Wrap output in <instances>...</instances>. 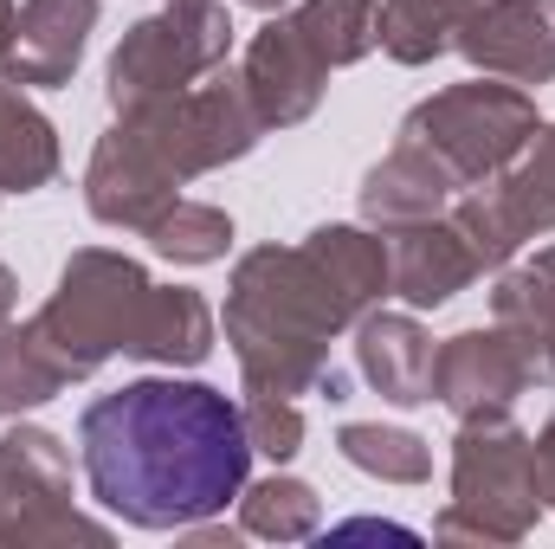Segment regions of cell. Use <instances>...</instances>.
<instances>
[{
    "mask_svg": "<svg viewBox=\"0 0 555 549\" xmlns=\"http://www.w3.org/2000/svg\"><path fill=\"white\" fill-rule=\"evenodd\" d=\"M65 382V369L46 356V343L33 336V323H0V420L46 408Z\"/></svg>",
    "mask_w": 555,
    "mask_h": 549,
    "instance_id": "d4e9b609",
    "label": "cell"
},
{
    "mask_svg": "<svg viewBox=\"0 0 555 549\" xmlns=\"http://www.w3.org/2000/svg\"><path fill=\"white\" fill-rule=\"evenodd\" d=\"M214 336H220V317L194 284H149L124 356H137L149 369H201L214 356Z\"/></svg>",
    "mask_w": 555,
    "mask_h": 549,
    "instance_id": "9a60e30c",
    "label": "cell"
},
{
    "mask_svg": "<svg viewBox=\"0 0 555 549\" xmlns=\"http://www.w3.org/2000/svg\"><path fill=\"white\" fill-rule=\"evenodd\" d=\"M13 20H20V7L0 0V59H7V46H13Z\"/></svg>",
    "mask_w": 555,
    "mask_h": 549,
    "instance_id": "1f68e13d",
    "label": "cell"
},
{
    "mask_svg": "<svg viewBox=\"0 0 555 549\" xmlns=\"http://www.w3.org/2000/svg\"><path fill=\"white\" fill-rule=\"evenodd\" d=\"M543 518V478H537V439L511 413L459 420L452 439V498L433 518L439 544L511 549Z\"/></svg>",
    "mask_w": 555,
    "mask_h": 549,
    "instance_id": "3957f363",
    "label": "cell"
},
{
    "mask_svg": "<svg viewBox=\"0 0 555 549\" xmlns=\"http://www.w3.org/2000/svg\"><path fill=\"white\" fill-rule=\"evenodd\" d=\"M382 240H388V297H401L408 310H439L472 278H485L478 253L465 246V233L446 214L408 220V227H382Z\"/></svg>",
    "mask_w": 555,
    "mask_h": 549,
    "instance_id": "7c38bea8",
    "label": "cell"
},
{
    "mask_svg": "<svg viewBox=\"0 0 555 549\" xmlns=\"http://www.w3.org/2000/svg\"><path fill=\"white\" fill-rule=\"evenodd\" d=\"M291 20L330 72L362 65L382 46V0H297Z\"/></svg>",
    "mask_w": 555,
    "mask_h": 549,
    "instance_id": "44dd1931",
    "label": "cell"
},
{
    "mask_svg": "<svg viewBox=\"0 0 555 549\" xmlns=\"http://www.w3.org/2000/svg\"><path fill=\"white\" fill-rule=\"evenodd\" d=\"M485 188H491V207L504 214V227L517 233V246L524 240H550L555 233V124H537L524 155Z\"/></svg>",
    "mask_w": 555,
    "mask_h": 549,
    "instance_id": "d6986e66",
    "label": "cell"
},
{
    "mask_svg": "<svg viewBox=\"0 0 555 549\" xmlns=\"http://www.w3.org/2000/svg\"><path fill=\"white\" fill-rule=\"evenodd\" d=\"M537 124L543 117H537V98L524 85H504V78L478 72L465 85H446V91L420 98L401 117V142H420L459 188H485L524 155Z\"/></svg>",
    "mask_w": 555,
    "mask_h": 549,
    "instance_id": "5b68a950",
    "label": "cell"
},
{
    "mask_svg": "<svg viewBox=\"0 0 555 549\" xmlns=\"http://www.w3.org/2000/svg\"><path fill=\"white\" fill-rule=\"evenodd\" d=\"M478 0H382V52L395 65H433L452 52L459 20Z\"/></svg>",
    "mask_w": 555,
    "mask_h": 549,
    "instance_id": "cb8c5ba5",
    "label": "cell"
},
{
    "mask_svg": "<svg viewBox=\"0 0 555 549\" xmlns=\"http://www.w3.org/2000/svg\"><path fill=\"white\" fill-rule=\"evenodd\" d=\"M227 59H233V13L220 0H162L117 39L104 65V98L124 117V111H142L155 98L201 85Z\"/></svg>",
    "mask_w": 555,
    "mask_h": 549,
    "instance_id": "8992f818",
    "label": "cell"
},
{
    "mask_svg": "<svg viewBox=\"0 0 555 549\" xmlns=\"http://www.w3.org/2000/svg\"><path fill=\"white\" fill-rule=\"evenodd\" d=\"M543 362H550V375H555V330L543 336Z\"/></svg>",
    "mask_w": 555,
    "mask_h": 549,
    "instance_id": "836d02e7",
    "label": "cell"
},
{
    "mask_svg": "<svg viewBox=\"0 0 555 549\" xmlns=\"http://www.w3.org/2000/svg\"><path fill=\"white\" fill-rule=\"evenodd\" d=\"M155 278L142 272L130 253H111V246H78L65 259V272L52 284V297L26 317L33 336L46 343V356L65 369V382H85L98 375L111 356L130 349V330L142 317V297H149Z\"/></svg>",
    "mask_w": 555,
    "mask_h": 549,
    "instance_id": "277c9868",
    "label": "cell"
},
{
    "mask_svg": "<svg viewBox=\"0 0 555 549\" xmlns=\"http://www.w3.org/2000/svg\"><path fill=\"white\" fill-rule=\"evenodd\" d=\"M537 478H543V511H555V413L537 433Z\"/></svg>",
    "mask_w": 555,
    "mask_h": 549,
    "instance_id": "f546056e",
    "label": "cell"
},
{
    "mask_svg": "<svg viewBox=\"0 0 555 549\" xmlns=\"http://www.w3.org/2000/svg\"><path fill=\"white\" fill-rule=\"evenodd\" d=\"M13 310H20V278L13 266H0V323H13Z\"/></svg>",
    "mask_w": 555,
    "mask_h": 549,
    "instance_id": "4dcf8cb0",
    "label": "cell"
},
{
    "mask_svg": "<svg viewBox=\"0 0 555 549\" xmlns=\"http://www.w3.org/2000/svg\"><path fill=\"white\" fill-rule=\"evenodd\" d=\"M91 33H98V0H20L13 46H7L0 72L13 85L59 91V85H72Z\"/></svg>",
    "mask_w": 555,
    "mask_h": 549,
    "instance_id": "4fadbf2b",
    "label": "cell"
},
{
    "mask_svg": "<svg viewBox=\"0 0 555 549\" xmlns=\"http://www.w3.org/2000/svg\"><path fill=\"white\" fill-rule=\"evenodd\" d=\"M336 452L382 478V485H426L433 478V446L420 439L414 426H382V420H343L336 426Z\"/></svg>",
    "mask_w": 555,
    "mask_h": 549,
    "instance_id": "7402d4cb",
    "label": "cell"
},
{
    "mask_svg": "<svg viewBox=\"0 0 555 549\" xmlns=\"http://www.w3.org/2000/svg\"><path fill=\"white\" fill-rule=\"evenodd\" d=\"M59 168H65V155H59L52 117L26 98V85H13V78L0 72V201H7V194H39V188H52Z\"/></svg>",
    "mask_w": 555,
    "mask_h": 549,
    "instance_id": "e0dca14e",
    "label": "cell"
},
{
    "mask_svg": "<svg viewBox=\"0 0 555 549\" xmlns=\"http://www.w3.org/2000/svg\"><path fill=\"white\" fill-rule=\"evenodd\" d=\"M491 317L511 323V330H524L543 349V336L555 330V246H543L537 259L498 272V284H491Z\"/></svg>",
    "mask_w": 555,
    "mask_h": 549,
    "instance_id": "4316f807",
    "label": "cell"
},
{
    "mask_svg": "<svg viewBox=\"0 0 555 549\" xmlns=\"http://www.w3.org/2000/svg\"><path fill=\"white\" fill-rule=\"evenodd\" d=\"M433 330L414 310H362L356 317V375L388 401V408H420L433 401Z\"/></svg>",
    "mask_w": 555,
    "mask_h": 549,
    "instance_id": "5bb4252c",
    "label": "cell"
},
{
    "mask_svg": "<svg viewBox=\"0 0 555 549\" xmlns=\"http://www.w3.org/2000/svg\"><path fill=\"white\" fill-rule=\"evenodd\" d=\"M240 420H246L253 452H266L272 465H291L304 452V408L297 401H284V395H246Z\"/></svg>",
    "mask_w": 555,
    "mask_h": 549,
    "instance_id": "f1b7e54d",
    "label": "cell"
},
{
    "mask_svg": "<svg viewBox=\"0 0 555 549\" xmlns=\"http://www.w3.org/2000/svg\"><path fill=\"white\" fill-rule=\"evenodd\" d=\"M181 175L162 162V149L142 137L130 117H117L98 149H91V162H85V207H91V220L98 227H111V233H149L175 201H181Z\"/></svg>",
    "mask_w": 555,
    "mask_h": 549,
    "instance_id": "9c48e42d",
    "label": "cell"
},
{
    "mask_svg": "<svg viewBox=\"0 0 555 549\" xmlns=\"http://www.w3.org/2000/svg\"><path fill=\"white\" fill-rule=\"evenodd\" d=\"M124 117L162 149V162H168L181 181L214 175V168H227V162H246V155L259 149V137H266V124H259V111H253V98H246V78L227 72V65L207 72L201 85L175 91V98H155V104H142V111H124Z\"/></svg>",
    "mask_w": 555,
    "mask_h": 549,
    "instance_id": "52a82bcc",
    "label": "cell"
},
{
    "mask_svg": "<svg viewBox=\"0 0 555 549\" xmlns=\"http://www.w3.org/2000/svg\"><path fill=\"white\" fill-rule=\"evenodd\" d=\"M452 52L504 85H550L555 78V0H478L459 33Z\"/></svg>",
    "mask_w": 555,
    "mask_h": 549,
    "instance_id": "30bf717a",
    "label": "cell"
},
{
    "mask_svg": "<svg viewBox=\"0 0 555 549\" xmlns=\"http://www.w3.org/2000/svg\"><path fill=\"white\" fill-rule=\"evenodd\" d=\"M240 7H253V13H284L291 0H240Z\"/></svg>",
    "mask_w": 555,
    "mask_h": 549,
    "instance_id": "d6a6232c",
    "label": "cell"
},
{
    "mask_svg": "<svg viewBox=\"0 0 555 549\" xmlns=\"http://www.w3.org/2000/svg\"><path fill=\"white\" fill-rule=\"evenodd\" d=\"M227 343L246 395H317L330 375V343L356 330V310L317 272L304 246H253L227 278Z\"/></svg>",
    "mask_w": 555,
    "mask_h": 549,
    "instance_id": "7a4b0ae2",
    "label": "cell"
},
{
    "mask_svg": "<svg viewBox=\"0 0 555 549\" xmlns=\"http://www.w3.org/2000/svg\"><path fill=\"white\" fill-rule=\"evenodd\" d=\"M550 382V362L543 349L511 330V323H478V330H459L439 343L433 356V401L452 413V420H485V413H517V401Z\"/></svg>",
    "mask_w": 555,
    "mask_h": 549,
    "instance_id": "ba28073f",
    "label": "cell"
},
{
    "mask_svg": "<svg viewBox=\"0 0 555 549\" xmlns=\"http://www.w3.org/2000/svg\"><path fill=\"white\" fill-rule=\"evenodd\" d=\"M78 465L98 498L130 531H188L240 505L253 478V439L240 401L214 382L142 375L78 413Z\"/></svg>",
    "mask_w": 555,
    "mask_h": 549,
    "instance_id": "6da1fadb",
    "label": "cell"
},
{
    "mask_svg": "<svg viewBox=\"0 0 555 549\" xmlns=\"http://www.w3.org/2000/svg\"><path fill=\"white\" fill-rule=\"evenodd\" d=\"M240 78H246V98H253V111H259L266 130H297V124L317 117L330 65L310 52V39L297 33V20L284 7V13H266V26L246 39Z\"/></svg>",
    "mask_w": 555,
    "mask_h": 549,
    "instance_id": "8fae6325",
    "label": "cell"
},
{
    "mask_svg": "<svg viewBox=\"0 0 555 549\" xmlns=\"http://www.w3.org/2000/svg\"><path fill=\"white\" fill-rule=\"evenodd\" d=\"M142 240L168 266H220L233 253V214L227 207H207V201H175Z\"/></svg>",
    "mask_w": 555,
    "mask_h": 549,
    "instance_id": "484cf974",
    "label": "cell"
},
{
    "mask_svg": "<svg viewBox=\"0 0 555 549\" xmlns=\"http://www.w3.org/2000/svg\"><path fill=\"white\" fill-rule=\"evenodd\" d=\"M465 188L420 149V142H401L395 137V149L362 175V220L382 233V227H408V220H433V214H446L452 201H459Z\"/></svg>",
    "mask_w": 555,
    "mask_h": 549,
    "instance_id": "2e32d148",
    "label": "cell"
},
{
    "mask_svg": "<svg viewBox=\"0 0 555 549\" xmlns=\"http://www.w3.org/2000/svg\"><path fill=\"white\" fill-rule=\"evenodd\" d=\"M0 472L39 498H72V446L52 433V426H33V420H13L0 433Z\"/></svg>",
    "mask_w": 555,
    "mask_h": 549,
    "instance_id": "83f0119b",
    "label": "cell"
},
{
    "mask_svg": "<svg viewBox=\"0 0 555 549\" xmlns=\"http://www.w3.org/2000/svg\"><path fill=\"white\" fill-rule=\"evenodd\" d=\"M317 524H323L317 485H304L291 472H272L259 485L246 478V491H240V531L246 537H259V544H304V537H317Z\"/></svg>",
    "mask_w": 555,
    "mask_h": 549,
    "instance_id": "603a6c76",
    "label": "cell"
},
{
    "mask_svg": "<svg viewBox=\"0 0 555 549\" xmlns=\"http://www.w3.org/2000/svg\"><path fill=\"white\" fill-rule=\"evenodd\" d=\"M304 253L317 259V272L336 284V297L362 317V310H375L382 297H388V240L362 220V227H349V220H323V227H310V240H304Z\"/></svg>",
    "mask_w": 555,
    "mask_h": 549,
    "instance_id": "ac0fdd59",
    "label": "cell"
},
{
    "mask_svg": "<svg viewBox=\"0 0 555 549\" xmlns=\"http://www.w3.org/2000/svg\"><path fill=\"white\" fill-rule=\"evenodd\" d=\"M59 544H111V524L85 518L72 498H39L0 472V549H59Z\"/></svg>",
    "mask_w": 555,
    "mask_h": 549,
    "instance_id": "ffe728a7",
    "label": "cell"
}]
</instances>
